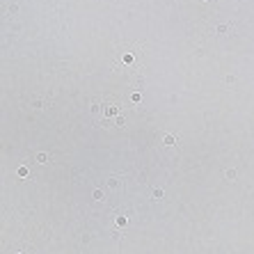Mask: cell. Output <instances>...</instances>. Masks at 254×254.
<instances>
[{
	"label": "cell",
	"instance_id": "cell-1",
	"mask_svg": "<svg viewBox=\"0 0 254 254\" xmlns=\"http://www.w3.org/2000/svg\"><path fill=\"white\" fill-rule=\"evenodd\" d=\"M163 144H167V147H174V144H176V137H174V135H165V137H163Z\"/></svg>",
	"mask_w": 254,
	"mask_h": 254
},
{
	"label": "cell",
	"instance_id": "cell-2",
	"mask_svg": "<svg viewBox=\"0 0 254 254\" xmlns=\"http://www.w3.org/2000/svg\"><path fill=\"white\" fill-rule=\"evenodd\" d=\"M215 32H218V35H227V32H229V25H227V23H220V25L215 27Z\"/></svg>",
	"mask_w": 254,
	"mask_h": 254
},
{
	"label": "cell",
	"instance_id": "cell-3",
	"mask_svg": "<svg viewBox=\"0 0 254 254\" xmlns=\"http://www.w3.org/2000/svg\"><path fill=\"white\" fill-rule=\"evenodd\" d=\"M126 224H128V220L124 218V215H119V218H117V227H126Z\"/></svg>",
	"mask_w": 254,
	"mask_h": 254
},
{
	"label": "cell",
	"instance_id": "cell-4",
	"mask_svg": "<svg viewBox=\"0 0 254 254\" xmlns=\"http://www.w3.org/2000/svg\"><path fill=\"white\" fill-rule=\"evenodd\" d=\"M131 98H133V103H140V101H142L140 92H135V94H131Z\"/></svg>",
	"mask_w": 254,
	"mask_h": 254
},
{
	"label": "cell",
	"instance_id": "cell-5",
	"mask_svg": "<svg viewBox=\"0 0 254 254\" xmlns=\"http://www.w3.org/2000/svg\"><path fill=\"white\" fill-rule=\"evenodd\" d=\"M46 160H48V156H46V153H39V156H37V163H46Z\"/></svg>",
	"mask_w": 254,
	"mask_h": 254
},
{
	"label": "cell",
	"instance_id": "cell-6",
	"mask_svg": "<svg viewBox=\"0 0 254 254\" xmlns=\"http://www.w3.org/2000/svg\"><path fill=\"white\" fill-rule=\"evenodd\" d=\"M153 197H156V199H160V197H163V188H156V190H153Z\"/></svg>",
	"mask_w": 254,
	"mask_h": 254
},
{
	"label": "cell",
	"instance_id": "cell-7",
	"mask_svg": "<svg viewBox=\"0 0 254 254\" xmlns=\"http://www.w3.org/2000/svg\"><path fill=\"white\" fill-rule=\"evenodd\" d=\"M18 176H27V167H18Z\"/></svg>",
	"mask_w": 254,
	"mask_h": 254
},
{
	"label": "cell",
	"instance_id": "cell-8",
	"mask_svg": "<svg viewBox=\"0 0 254 254\" xmlns=\"http://www.w3.org/2000/svg\"><path fill=\"white\" fill-rule=\"evenodd\" d=\"M94 199H98V202H101V199H103V192H101V190H94Z\"/></svg>",
	"mask_w": 254,
	"mask_h": 254
}]
</instances>
